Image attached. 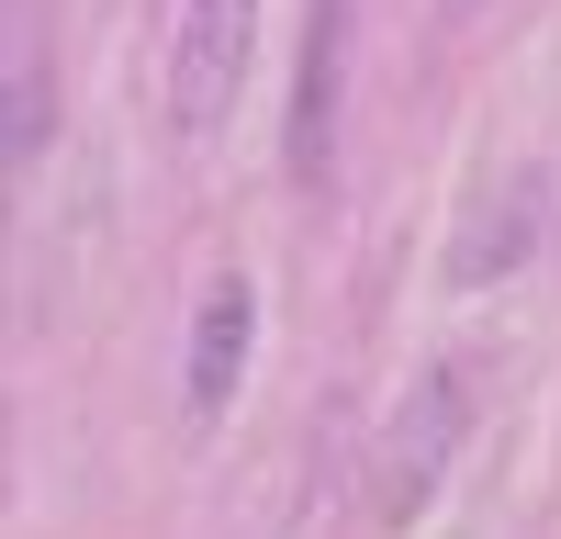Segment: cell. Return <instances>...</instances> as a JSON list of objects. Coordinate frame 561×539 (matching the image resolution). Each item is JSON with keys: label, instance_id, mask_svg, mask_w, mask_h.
Returning a JSON list of instances; mask_svg holds the SVG:
<instances>
[{"label": "cell", "instance_id": "obj_1", "mask_svg": "<svg viewBox=\"0 0 561 539\" xmlns=\"http://www.w3.org/2000/svg\"><path fill=\"white\" fill-rule=\"evenodd\" d=\"M460 438H472V371H460V359H427V371L404 382V404L382 416L370 461H359L370 517H382V528H415V517L438 506V483H449V461H460Z\"/></svg>", "mask_w": 561, "mask_h": 539}, {"label": "cell", "instance_id": "obj_2", "mask_svg": "<svg viewBox=\"0 0 561 539\" xmlns=\"http://www.w3.org/2000/svg\"><path fill=\"white\" fill-rule=\"evenodd\" d=\"M248 57H259V0H180V23H169V124L214 135L248 90Z\"/></svg>", "mask_w": 561, "mask_h": 539}, {"label": "cell", "instance_id": "obj_3", "mask_svg": "<svg viewBox=\"0 0 561 539\" xmlns=\"http://www.w3.org/2000/svg\"><path fill=\"white\" fill-rule=\"evenodd\" d=\"M550 237V169H494L472 214L449 225V248H438V282L449 293H494V282H517V270L539 259Z\"/></svg>", "mask_w": 561, "mask_h": 539}, {"label": "cell", "instance_id": "obj_4", "mask_svg": "<svg viewBox=\"0 0 561 539\" xmlns=\"http://www.w3.org/2000/svg\"><path fill=\"white\" fill-rule=\"evenodd\" d=\"M337 79H348V0H304L293 135H280V158H293V180H304V192H325V169H337Z\"/></svg>", "mask_w": 561, "mask_h": 539}, {"label": "cell", "instance_id": "obj_5", "mask_svg": "<svg viewBox=\"0 0 561 539\" xmlns=\"http://www.w3.org/2000/svg\"><path fill=\"white\" fill-rule=\"evenodd\" d=\"M248 337H259L248 282H214V293H203V314H192V416H225V404H237Z\"/></svg>", "mask_w": 561, "mask_h": 539}]
</instances>
